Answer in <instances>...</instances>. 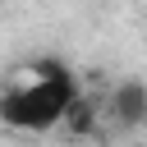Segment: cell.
<instances>
[{"instance_id":"cell-1","label":"cell","mask_w":147,"mask_h":147,"mask_svg":"<svg viewBox=\"0 0 147 147\" xmlns=\"http://www.w3.org/2000/svg\"><path fill=\"white\" fill-rule=\"evenodd\" d=\"M74 96H78V78L64 60H51V55L32 60L0 92V124L18 129V133H51V129H60Z\"/></svg>"},{"instance_id":"cell-2","label":"cell","mask_w":147,"mask_h":147,"mask_svg":"<svg viewBox=\"0 0 147 147\" xmlns=\"http://www.w3.org/2000/svg\"><path fill=\"white\" fill-rule=\"evenodd\" d=\"M110 124H119V129H138L142 119H147V87L138 83V78H124L115 92H110Z\"/></svg>"}]
</instances>
